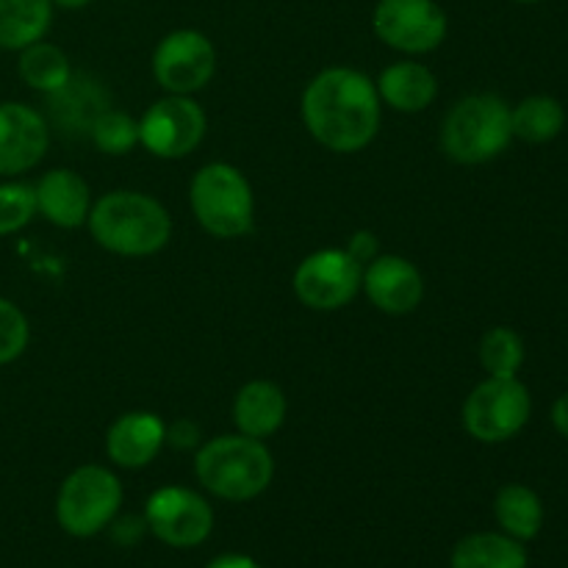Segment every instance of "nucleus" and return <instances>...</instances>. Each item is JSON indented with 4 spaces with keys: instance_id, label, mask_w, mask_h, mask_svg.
<instances>
[{
    "instance_id": "nucleus-1",
    "label": "nucleus",
    "mask_w": 568,
    "mask_h": 568,
    "mask_svg": "<svg viewBox=\"0 0 568 568\" xmlns=\"http://www.w3.org/2000/svg\"><path fill=\"white\" fill-rule=\"evenodd\" d=\"M303 122L333 153H358L381 128V98L364 72L327 67L303 92Z\"/></svg>"
},
{
    "instance_id": "nucleus-2",
    "label": "nucleus",
    "mask_w": 568,
    "mask_h": 568,
    "mask_svg": "<svg viewBox=\"0 0 568 568\" xmlns=\"http://www.w3.org/2000/svg\"><path fill=\"white\" fill-rule=\"evenodd\" d=\"M89 233L103 250L125 258H144L172 239V216L142 192H109L89 209Z\"/></svg>"
},
{
    "instance_id": "nucleus-3",
    "label": "nucleus",
    "mask_w": 568,
    "mask_h": 568,
    "mask_svg": "<svg viewBox=\"0 0 568 568\" xmlns=\"http://www.w3.org/2000/svg\"><path fill=\"white\" fill-rule=\"evenodd\" d=\"M194 471L205 491L227 503H250L270 488L275 460L261 438L244 433L205 442L194 458Z\"/></svg>"
},
{
    "instance_id": "nucleus-4",
    "label": "nucleus",
    "mask_w": 568,
    "mask_h": 568,
    "mask_svg": "<svg viewBox=\"0 0 568 568\" xmlns=\"http://www.w3.org/2000/svg\"><path fill=\"white\" fill-rule=\"evenodd\" d=\"M510 139V105L497 94H469L442 122V150L455 164H486L505 153Z\"/></svg>"
},
{
    "instance_id": "nucleus-5",
    "label": "nucleus",
    "mask_w": 568,
    "mask_h": 568,
    "mask_svg": "<svg viewBox=\"0 0 568 568\" xmlns=\"http://www.w3.org/2000/svg\"><path fill=\"white\" fill-rule=\"evenodd\" d=\"M192 211L205 233L216 239H242L255 225V197L250 181L225 161L205 164L189 189Z\"/></svg>"
},
{
    "instance_id": "nucleus-6",
    "label": "nucleus",
    "mask_w": 568,
    "mask_h": 568,
    "mask_svg": "<svg viewBox=\"0 0 568 568\" xmlns=\"http://www.w3.org/2000/svg\"><path fill=\"white\" fill-rule=\"evenodd\" d=\"M122 483L105 466H78L61 483L55 497V519L61 530L75 538H92L120 514Z\"/></svg>"
},
{
    "instance_id": "nucleus-7",
    "label": "nucleus",
    "mask_w": 568,
    "mask_h": 568,
    "mask_svg": "<svg viewBox=\"0 0 568 568\" xmlns=\"http://www.w3.org/2000/svg\"><path fill=\"white\" fill-rule=\"evenodd\" d=\"M530 392L516 377H486L464 403V427L483 444L510 442L530 422Z\"/></svg>"
},
{
    "instance_id": "nucleus-8",
    "label": "nucleus",
    "mask_w": 568,
    "mask_h": 568,
    "mask_svg": "<svg viewBox=\"0 0 568 568\" xmlns=\"http://www.w3.org/2000/svg\"><path fill=\"white\" fill-rule=\"evenodd\" d=\"M372 28L388 48L422 55L447 39V14L436 0H377Z\"/></svg>"
},
{
    "instance_id": "nucleus-9",
    "label": "nucleus",
    "mask_w": 568,
    "mask_h": 568,
    "mask_svg": "<svg viewBox=\"0 0 568 568\" xmlns=\"http://www.w3.org/2000/svg\"><path fill=\"white\" fill-rule=\"evenodd\" d=\"M205 128V111L189 94H166L139 120V144L159 159H186L203 142Z\"/></svg>"
},
{
    "instance_id": "nucleus-10",
    "label": "nucleus",
    "mask_w": 568,
    "mask_h": 568,
    "mask_svg": "<svg viewBox=\"0 0 568 568\" xmlns=\"http://www.w3.org/2000/svg\"><path fill=\"white\" fill-rule=\"evenodd\" d=\"M364 281V264L347 250H320L294 270V294L311 311H338L355 300Z\"/></svg>"
},
{
    "instance_id": "nucleus-11",
    "label": "nucleus",
    "mask_w": 568,
    "mask_h": 568,
    "mask_svg": "<svg viewBox=\"0 0 568 568\" xmlns=\"http://www.w3.org/2000/svg\"><path fill=\"white\" fill-rule=\"evenodd\" d=\"M216 72V48L194 28L172 31L155 44L153 75L166 94H194Z\"/></svg>"
},
{
    "instance_id": "nucleus-12",
    "label": "nucleus",
    "mask_w": 568,
    "mask_h": 568,
    "mask_svg": "<svg viewBox=\"0 0 568 568\" xmlns=\"http://www.w3.org/2000/svg\"><path fill=\"white\" fill-rule=\"evenodd\" d=\"M148 530L175 549L200 547L214 530V510L197 491L183 486L159 488L144 505Z\"/></svg>"
},
{
    "instance_id": "nucleus-13",
    "label": "nucleus",
    "mask_w": 568,
    "mask_h": 568,
    "mask_svg": "<svg viewBox=\"0 0 568 568\" xmlns=\"http://www.w3.org/2000/svg\"><path fill=\"white\" fill-rule=\"evenodd\" d=\"M50 144L44 114L26 103H0V178L33 170Z\"/></svg>"
},
{
    "instance_id": "nucleus-14",
    "label": "nucleus",
    "mask_w": 568,
    "mask_h": 568,
    "mask_svg": "<svg viewBox=\"0 0 568 568\" xmlns=\"http://www.w3.org/2000/svg\"><path fill=\"white\" fill-rule=\"evenodd\" d=\"M361 288L377 311L392 316L410 314L419 308L422 297H425L422 272L403 255H375L364 266Z\"/></svg>"
},
{
    "instance_id": "nucleus-15",
    "label": "nucleus",
    "mask_w": 568,
    "mask_h": 568,
    "mask_svg": "<svg viewBox=\"0 0 568 568\" xmlns=\"http://www.w3.org/2000/svg\"><path fill=\"white\" fill-rule=\"evenodd\" d=\"M48 98V125L64 136H89L94 120L103 114L109 105V92L103 83L83 72H72L70 81L55 92L44 94Z\"/></svg>"
},
{
    "instance_id": "nucleus-16",
    "label": "nucleus",
    "mask_w": 568,
    "mask_h": 568,
    "mask_svg": "<svg viewBox=\"0 0 568 568\" xmlns=\"http://www.w3.org/2000/svg\"><path fill=\"white\" fill-rule=\"evenodd\" d=\"M166 442V425L150 410L122 414L105 433V455L120 469H142L153 464Z\"/></svg>"
},
{
    "instance_id": "nucleus-17",
    "label": "nucleus",
    "mask_w": 568,
    "mask_h": 568,
    "mask_svg": "<svg viewBox=\"0 0 568 568\" xmlns=\"http://www.w3.org/2000/svg\"><path fill=\"white\" fill-rule=\"evenodd\" d=\"M37 211L55 227H81L89 220V186L75 170H50L33 186Z\"/></svg>"
},
{
    "instance_id": "nucleus-18",
    "label": "nucleus",
    "mask_w": 568,
    "mask_h": 568,
    "mask_svg": "<svg viewBox=\"0 0 568 568\" xmlns=\"http://www.w3.org/2000/svg\"><path fill=\"white\" fill-rule=\"evenodd\" d=\"M233 422L250 438H270L286 422V394L272 381H250L233 399Z\"/></svg>"
},
{
    "instance_id": "nucleus-19",
    "label": "nucleus",
    "mask_w": 568,
    "mask_h": 568,
    "mask_svg": "<svg viewBox=\"0 0 568 568\" xmlns=\"http://www.w3.org/2000/svg\"><path fill=\"white\" fill-rule=\"evenodd\" d=\"M377 98L403 114H419L430 109L438 94V81L419 61H397L386 67L375 83Z\"/></svg>"
},
{
    "instance_id": "nucleus-20",
    "label": "nucleus",
    "mask_w": 568,
    "mask_h": 568,
    "mask_svg": "<svg viewBox=\"0 0 568 568\" xmlns=\"http://www.w3.org/2000/svg\"><path fill=\"white\" fill-rule=\"evenodd\" d=\"M53 22L50 0H0V48L22 50L39 42Z\"/></svg>"
},
{
    "instance_id": "nucleus-21",
    "label": "nucleus",
    "mask_w": 568,
    "mask_h": 568,
    "mask_svg": "<svg viewBox=\"0 0 568 568\" xmlns=\"http://www.w3.org/2000/svg\"><path fill=\"white\" fill-rule=\"evenodd\" d=\"M494 514H497L505 536L516 538V541H532L544 527L541 497L519 483L499 488L497 499H494Z\"/></svg>"
},
{
    "instance_id": "nucleus-22",
    "label": "nucleus",
    "mask_w": 568,
    "mask_h": 568,
    "mask_svg": "<svg viewBox=\"0 0 568 568\" xmlns=\"http://www.w3.org/2000/svg\"><path fill=\"white\" fill-rule=\"evenodd\" d=\"M453 568H527V552L505 532H475L455 547Z\"/></svg>"
},
{
    "instance_id": "nucleus-23",
    "label": "nucleus",
    "mask_w": 568,
    "mask_h": 568,
    "mask_svg": "<svg viewBox=\"0 0 568 568\" xmlns=\"http://www.w3.org/2000/svg\"><path fill=\"white\" fill-rule=\"evenodd\" d=\"M566 125V111L560 100L549 94H532L521 100L516 109H510V128L514 136L527 144L552 142Z\"/></svg>"
},
{
    "instance_id": "nucleus-24",
    "label": "nucleus",
    "mask_w": 568,
    "mask_h": 568,
    "mask_svg": "<svg viewBox=\"0 0 568 568\" xmlns=\"http://www.w3.org/2000/svg\"><path fill=\"white\" fill-rule=\"evenodd\" d=\"M17 70H20L22 83H28V87L42 94L61 89L72 75L70 59H67L64 50L59 44L42 42V39L20 50Z\"/></svg>"
},
{
    "instance_id": "nucleus-25",
    "label": "nucleus",
    "mask_w": 568,
    "mask_h": 568,
    "mask_svg": "<svg viewBox=\"0 0 568 568\" xmlns=\"http://www.w3.org/2000/svg\"><path fill=\"white\" fill-rule=\"evenodd\" d=\"M480 364L488 377H516L525 364V342L510 327H491L480 338Z\"/></svg>"
},
{
    "instance_id": "nucleus-26",
    "label": "nucleus",
    "mask_w": 568,
    "mask_h": 568,
    "mask_svg": "<svg viewBox=\"0 0 568 568\" xmlns=\"http://www.w3.org/2000/svg\"><path fill=\"white\" fill-rule=\"evenodd\" d=\"M94 148L105 155H125L139 144V120L116 109H105L89 131Z\"/></svg>"
},
{
    "instance_id": "nucleus-27",
    "label": "nucleus",
    "mask_w": 568,
    "mask_h": 568,
    "mask_svg": "<svg viewBox=\"0 0 568 568\" xmlns=\"http://www.w3.org/2000/svg\"><path fill=\"white\" fill-rule=\"evenodd\" d=\"M37 216V192L28 183H0V236L22 231Z\"/></svg>"
},
{
    "instance_id": "nucleus-28",
    "label": "nucleus",
    "mask_w": 568,
    "mask_h": 568,
    "mask_svg": "<svg viewBox=\"0 0 568 568\" xmlns=\"http://www.w3.org/2000/svg\"><path fill=\"white\" fill-rule=\"evenodd\" d=\"M31 338L26 314L11 300L0 297V366L20 358Z\"/></svg>"
},
{
    "instance_id": "nucleus-29",
    "label": "nucleus",
    "mask_w": 568,
    "mask_h": 568,
    "mask_svg": "<svg viewBox=\"0 0 568 568\" xmlns=\"http://www.w3.org/2000/svg\"><path fill=\"white\" fill-rule=\"evenodd\" d=\"M144 532H148V521H144V516H122V519H116L114 527H111V536H114V541L122 544V547H133V544H139Z\"/></svg>"
},
{
    "instance_id": "nucleus-30",
    "label": "nucleus",
    "mask_w": 568,
    "mask_h": 568,
    "mask_svg": "<svg viewBox=\"0 0 568 568\" xmlns=\"http://www.w3.org/2000/svg\"><path fill=\"white\" fill-rule=\"evenodd\" d=\"M166 442L178 449H194L200 444V427L189 419H178L166 427Z\"/></svg>"
},
{
    "instance_id": "nucleus-31",
    "label": "nucleus",
    "mask_w": 568,
    "mask_h": 568,
    "mask_svg": "<svg viewBox=\"0 0 568 568\" xmlns=\"http://www.w3.org/2000/svg\"><path fill=\"white\" fill-rule=\"evenodd\" d=\"M347 253L353 255L355 261H361V264H369V261L377 255V239H375V233H369V231L355 233V236L349 239Z\"/></svg>"
},
{
    "instance_id": "nucleus-32",
    "label": "nucleus",
    "mask_w": 568,
    "mask_h": 568,
    "mask_svg": "<svg viewBox=\"0 0 568 568\" xmlns=\"http://www.w3.org/2000/svg\"><path fill=\"white\" fill-rule=\"evenodd\" d=\"M552 425H555V430L560 433V436L568 438V394H564V397L555 399V405H552Z\"/></svg>"
},
{
    "instance_id": "nucleus-33",
    "label": "nucleus",
    "mask_w": 568,
    "mask_h": 568,
    "mask_svg": "<svg viewBox=\"0 0 568 568\" xmlns=\"http://www.w3.org/2000/svg\"><path fill=\"white\" fill-rule=\"evenodd\" d=\"M209 568H261L255 564L253 558H247V555H222V558H216L214 564H209Z\"/></svg>"
},
{
    "instance_id": "nucleus-34",
    "label": "nucleus",
    "mask_w": 568,
    "mask_h": 568,
    "mask_svg": "<svg viewBox=\"0 0 568 568\" xmlns=\"http://www.w3.org/2000/svg\"><path fill=\"white\" fill-rule=\"evenodd\" d=\"M50 3L61 6V9H83V6H89L92 0H50Z\"/></svg>"
},
{
    "instance_id": "nucleus-35",
    "label": "nucleus",
    "mask_w": 568,
    "mask_h": 568,
    "mask_svg": "<svg viewBox=\"0 0 568 568\" xmlns=\"http://www.w3.org/2000/svg\"><path fill=\"white\" fill-rule=\"evenodd\" d=\"M516 3H538V0H516Z\"/></svg>"
}]
</instances>
